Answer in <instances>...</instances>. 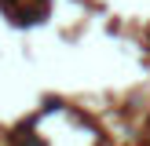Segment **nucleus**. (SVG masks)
<instances>
[{"label":"nucleus","instance_id":"1","mask_svg":"<svg viewBox=\"0 0 150 146\" xmlns=\"http://www.w3.org/2000/svg\"><path fill=\"white\" fill-rule=\"evenodd\" d=\"M18 146H44V142H40L37 135H29V131H26V135H18Z\"/></svg>","mask_w":150,"mask_h":146}]
</instances>
